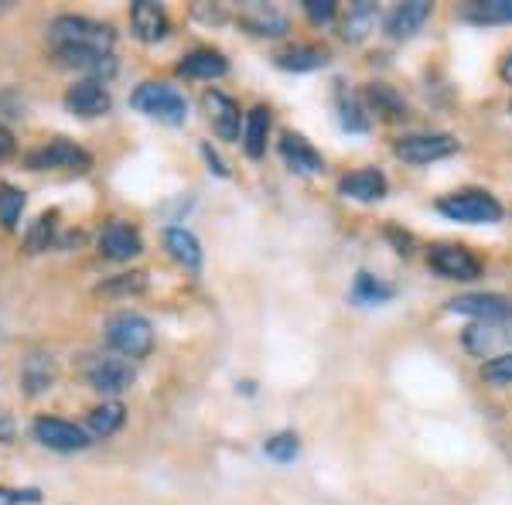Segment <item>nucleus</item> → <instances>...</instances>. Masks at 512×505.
Returning a JSON list of instances; mask_svg holds the SVG:
<instances>
[{"label":"nucleus","mask_w":512,"mask_h":505,"mask_svg":"<svg viewBox=\"0 0 512 505\" xmlns=\"http://www.w3.org/2000/svg\"><path fill=\"white\" fill-rule=\"evenodd\" d=\"M52 41L55 52L59 48H86V52H106L113 55V41H117V31L103 21H89V18H76V14H62V18L52 21Z\"/></svg>","instance_id":"obj_1"},{"label":"nucleus","mask_w":512,"mask_h":505,"mask_svg":"<svg viewBox=\"0 0 512 505\" xmlns=\"http://www.w3.org/2000/svg\"><path fill=\"white\" fill-rule=\"evenodd\" d=\"M106 342L113 352H120L123 359H144L154 349V328L144 314L120 311L106 321Z\"/></svg>","instance_id":"obj_2"},{"label":"nucleus","mask_w":512,"mask_h":505,"mask_svg":"<svg viewBox=\"0 0 512 505\" xmlns=\"http://www.w3.org/2000/svg\"><path fill=\"white\" fill-rule=\"evenodd\" d=\"M130 106L144 117H154L161 123H171V127H181L188 120V103L178 89L164 86V82H144V86L134 89L130 96Z\"/></svg>","instance_id":"obj_3"},{"label":"nucleus","mask_w":512,"mask_h":505,"mask_svg":"<svg viewBox=\"0 0 512 505\" xmlns=\"http://www.w3.org/2000/svg\"><path fill=\"white\" fill-rule=\"evenodd\" d=\"M437 212L448 215L451 222H468V226H489V222L502 219V205L495 202V195L489 192H475V188H465V192L444 195L437 202Z\"/></svg>","instance_id":"obj_4"},{"label":"nucleus","mask_w":512,"mask_h":505,"mask_svg":"<svg viewBox=\"0 0 512 505\" xmlns=\"http://www.w3.org/2000/svg\"><path fill=\"white\" fill-rule=\"evenodd\" d=\"M89 164H93L89 151H82L72 140H52L28 154L31 171H89Z\"/></svg>","instance_id":"obj_5"},{"label":"nucleus","mask_w":512,"mask_h":505,"mask_svg":"<svg viewBox=\"0 0 512 505\" xmlns=\"http://www.w3.org/2000/svg\"><path fill=\"white\" fill-rule=\"evenodd\" d=\"M427 263H431L434 273H441L444 280H478L482 277V260L465 250V246H431V253H427Z\"/></svg>","instance_id":"obj_6"},{"label":"nucleus","mask_w":512,"mask_h":505,"mask_svg":"<svg viewBox=\"0 0 512 505\" xmlns=\"http://www.w3.org/2000/svg\"><path fill=\"white\" fill-rule=\"evenodd\" d=\"M86 383L103 396H120L137 383V369L127 359H93L86 366Z\"/></svg>","instance_id":"obj_7"},{"label":"nucleus","mask_w":512,"mask_h":505,"mask_svg":"<svg viewBox=\"0 0 512 505\" xmlns=\"http://www.w3.org/2000/svg\"><path fill=\"white\" fill-rule=\"evenodd\" d=\"M458 151V140L451 134H414L396 140V157L403 164H431L441 161V157H451Z\"/></svg>","instance_id":"obj_8"},{"label":"nucleus","mask_w":512,"mask_h":505,"mask_svg":"<svg viewBox=\"0 0 512 505\" xmlns=\"http://www.w3.org/2000/svg\"><path fill=\"white\" fill-rule=\"evenodd\" d=\"M35 441L52 447V451H62V454H72V451H86L89 447V434L82 427H76L72 420H62V417H38L35 420Z\"/></svg>","instance_id":"obj_9"},{"label":"nucleus","mask_w":512,"mask_h":505,"mask_svg":"<svg viewBox=\"0 0 512 505\" xmlns=\"http://www.w3.org/2000/svg\"><path fill=\"white\" fill-rule=\"evenodd\" d=\"M110 106H113V99L99 79H82L69 89V93H65V110L76 113V117H86V120L110 113Z\"/></svg>","instance_id":"obj_10"},{"label":"nucleus","mask_w":512,"mask_h":505,"mask_svg":"<svg viewBox=\"0 0 512 505\" xmlns=\"http://www.w3.org/2000/svg\"><path fill=\"white\" fill-rule=\"evenodd\" d=\"M99 250L103 256H110V260H134V256L144 253V239L134 226H127V222H110V226L99 233Z\"/></svg>","instance_id":"obj_11"},{"label":"nucleus","mask_w":512,"mask_h":505,"mask_svg":"<svg viewBox=\"0 0 512 505\" xmlns=\"http://www.w3.org/2000/svg\"><path fill=\"white\" fill-rule=\"evenodd\" d=\"M202 106L209 113V123L216 130V137L222 140H236L239 137V103L233 96L219 93V89H209L202 96Z\"/></svg>","instance_id":"obj_12"},{"label":"nucleus","mask_w":512,"mask_h":505,"mask_svg":"<svg viewBox=\"0 0 512 505\" xmlns=\"http://www.w3.org/2000/svg\"><path fill=\"white\" fill-rule=\"evenodd\" d=\"M448 308L454 314H472V318H482V321L512 318V301L502 294H465V297H454Z\"/></svg>","instance_id":"obj_13"},{"label":"nucleus","mask_w":512,"mask_h":505,"mask_svg":"<svg viewBox=\"0 0 512 505\" xmlns=\"http://www.w3.org/2000/svg\"><path fill=\"white\" fill-rule=\"evenodd\" d=\"M386 188H390L386 175L376 168H359L338 181V192H342V198H352V202H379V198H386Z\"/></svg>","instance_id":"obj_14"},{"label":"nucleus","mask_w":512,"mask_h":505,"mask_svg":"<svg viewBox=\"0 0 512 505\" xmlns=\"http://www.w3.org/2000/svg\"><path fill=\"white\" fill-rule=\"evenodd\" d=\"M280 157H284V164L291 171H297V175H318V171L325 168V157H321L301 134L280 137Z\"/></svg>","instance_id":"obj_15"},{"label":"nucleus","mask_w":512,"mask_h":505,"mask_svg":"<svg viewBox=\"0 0 512 505\" xmlns=\"http://www.w3.org/2000/svg\"><path fill=\"white\" fill-rule=\"evenodd\" d=\"M55 379H59V362H55L52 355L31 352L28 359H24V366H21V383H24V393H28V396L48 393V389L55 386Z\"/></svg>","instance_id":"obj_16"},{"label":"nucleus","mask_w":512,"mask_h":505,"mask_svg":"<svg viewBox=\"0 0 512 505\" xmlns=\"http://www.w3.org/2000/svg\"><path fill=\"white\" fill-rule=\"evenodd\" d=\"M431 11H434L431 0H410V4H400L390 18H386V35L396 41L417 35V31L424 28V21L431 18Z\"/></svg>","instance_id":"obj_17"},{"label":"nucleus","mask_w":512,"mask_h":505,"mask_svg":"<svg viewBox=\"0 0 512 505\" xmlns=\"http://www.w3.org/2000/svg\"><path fill=\"white\" fill-rule=\"evenodd\" d=\"M130 24H134V35L140 41H161L171 28L164 7L154 4V0H137V4L130 7Z\"/></svg>","instance_id":"obj_18"},{"label":"nucleus","mask_w":512,"mask_h":505,"mask_svg":"<svg viewBox=\"0 0 512 505\" xmlns=\"http://www.w3.org/2000/svg\"><path fill=\"white\" fill-rule=\"evenodd\" d=\"M178 72L188 79H219L229 72V62L216 48H195V52H188L185 59L178 62Z\"/></svg>","instance_id":"obj_19"},{"label":"nucleus","mask_w":512,"mask_h":505,"mask_svg":"<svg viewBox=\"0 0 512 505\" xmlns=\"http://www.w3.org/2000/svg\"><path fill=\"white\" fill-rule=\"evenodd\" d=\"M335 110H338V120H342V127L349 130V134H366L369 130L366 106H362L359 93H352L345 82H338V89H335Z\"/></svg>","instance_id":"obj_20"},{"label":"nucleus","mask_w":512,"mask_h":505,"mask_svg":"<svg viewBox=\"0 0 512 505\" xmlns=\"http://www.w3.org/2000/svg\"><path fill=\"white\" fill-rule=\"evenodd\" d=\"M246 24V28L253 31V35L260 38H280L287 35V18L277 11V7H267V4H253L243 11V18H239Z\"/></svg>","instance_id":"obj_21"},{"label":"nucleus","mask_w":512,"mask_h":505,"mask_svg":"<svg viewBox=\"0 0 512 505\" xmlns=\"http://www.w3.org/2000/svg\"><path fill=\"white\" fill-rule=\"evenodd\" d=\"M267 134H270V110L267 106H253V110L246 113V123H243V147L253 161L256 157H263V151H267Z\"/></svg>","instance_id":"obj_22"},{"label":"nucleus","mask_w":512,"mask_h":505,"mask_svg":"<svg viewBox=\"0 0 512 505\" xmlns=\"http://www.w3.org/2000/svg\"><path fill=\"white\" fill-rule=\"evenodd\" d=\"M59 59H62V65H69V69L93 72V76H113V69H117L113 55L86 52V48H59Z\"/></svg>","instance_id":"obj_23"},{"label":"nucleus","mask_w":512,"mask_h":505,"mask_svg":"<svg viewBox=\"0 0 512 505\" xmlns=\"http://www.w3.org/2000/svg\"><path fill=\"white\" fill-rule=\"evenodd\" d=\"M277 65L287 72H315V69H325L328 65V52L318 45H294L277 55Z\"/></svg>","instance_id":"obj_24"},{"label":"nucleus","mask_w":512,"mask_h":505,"mask_svg":"<svg viewBox=\"0 0 512 505\" xmlns=\"http://www.w3.org/2000/svg\"><path fill=\"white\" fill-rule=\"evenodd\" d=\"M164 246H168V253L175 256L181 267H188V270L202 267V246H198V239L188 233V229H178V226L168 229V233H164Z\"/></svg>","instance_id":"obj_25"},{"label":"nucleus","mask_w":512,"mask_h":505,"mask_svg":"<svg viewBox=\"0 0 512 505\" xmlns=\"http://www.w3.org/2000/svg\"><path fill=\"white\" fill-rule=\"evenodd\" d=\"M366 99L383 120H403V117H407V103H403V96L396 93L393 86H386V82H373V86L366 89Z\"/></svg>","instance_id":"obj_26"},{"label":"nucleus","mask_w":512,"mask_h":505,"mask_svg":"<svg viewBox=\"0 0 512 505\" xmlns=\"http://www.w3.org/2000/svg\"><path fill=\"white\" fill-rule=\"evenodd\" d=\"M127 420V410L123 403H103V407L89 410V434L93 437H113Z\"/></svg>","instance_id":"obj_27"},{"label":"nucleus","mask_w":512,"mask_h":505,"mask_svg":"<svg viewBox=\"0 0 512 505\" xmlns=\"http://www.w3.org/2000/svg\"><path fill=\"white\" fill-rule=\"evenodd\" d=\"M147 291V273L144 270H130L117 273V277L103 280L96 287V297H130V294H144Z\"/></svg>","instance_id":"obj_28"},{"label":"nucleus","mask_w":512,"mask_h":505,"mask_svg":"<svg viewBox=\"0 0 512 505\" xmlns=\"http://www.w3.org/2000/svg\"><path fill=\"white\" fill-rule=\"evenodd\" d=\"M465 18L475 24H512V0H475L465 7Z\"/></svg>","instance_id":"obj_29"},{"label":"nucleus","mask_w":512,"mask_h":505,"mask_svg":"<svg viewBox=\"0 0 512 505\" xmlns=\"http://www.w3.org/2000/svg\"><path fill=\"white\" fill-rule=\"evenodd\" d=\"M373 24H376V7L369 4V0H359L342 24V38L345 41H362L369 31H373Z\"/></svg>","instance_id":"obj_30"},{"label":"nucleus","mask_w":512,"mask_h":505,"mask_svg":"<svg viewBox=\"0 0 512 505\" xmlns=\"http://www.w3.org/2000/svg\"><path fill=\"white\" fill-rule=\"evenodd\" d=\"M24 205H28V198H24L21 188L14 185H0V226L7 229V233H14L24 215Z\"/></svg>","instance_id":"obj_31"},{"label":"nucleus","mask_w":512,"mask_h":505,"mask_svg":"<svg viewBox=\"0 0 512 505\" xmlns=\"http://www.w3.org/2000/svg\"><path fill=\"white\" fill-rule=\"evenodd\" d=\"M55 226H59V212L38 215L35 226H31L28 236H24V250H28V253H45L48 246H52V239H55Z\"/></svg>","instance_id":"obj_32"},{"label":"nucleus","mask_w":512,"mask_h":505,"mask_svg":"<svg viewBox=\"0 0 512 505\" xmlns=\"http://www.w3.org/2000/svg\"><path fill=\"white\" fill-rule=\"evenodd\" d=\"M352 297L359 304H383L393 297V287L376 277H369V273H359V277H355V287H352Z\"/></svg>","instance_id":"obj_33"},{"label":"nucleus","mask_w":512,"mask_h":505,"mask_svg":"<svg viewBox=\"0 0 512 505\" xmlns=\"http://www.w3.org/2000/svg\"><path fill=\"white\" fill-rule=\"evenodd\" d=\"M263 451H267V458L280 461V465H287V461H294L297 454H301V444H297V434L291 430H284V434H274L267 444H263Z\"/></svg>","instance_id":"obj_34"},{"label":"nucleus","mask_w":512,"mask_h":505,"mask_svg":"<svg viewBox=\"0 0 512 505\" xmlns=\"http://www.w3.org/2000/svg\"><path fill=\"white\" fill-rule=\"evenodd\" d=\"M482 379L492 386H509L512 383V352L492 355V359L482 366Z\"/></svg>","instance_id":"obj_35"},{"label":"nucleus","mask_w":512,"mask_h":505,"mask_svg":"<svg viewBox=\"0 0 512 505\" xmlns=\"http://www.w3.org/2000/svg\"><path fill=\"white\" fill-rule=\"evenodd\" d=\"M38 488H0V505H38Z\"/></svg>","instance_id":"obj_36"},{"label":"nucleus","mask_w":512,"mask_h":505,"mask_svg":"<svg viewBox=\"0 0 512 505\" xmlns=\"http://www.w3.org/2000/svg\"><path fill=\"white\" fill-rule=\"evenodd\" d=\"M304 14L315 24H328L338 14V4L335 0H304Z\"/></svg>","instance_id":"obj_37"},{"label":"nucleus","mask_w":512,"mask_h":505,"mask_svg":"<svg viewBox=\"0 0 512 505\" xmlns=\"http://www.w3.org/2000/svg\"><path fill=\"white\" fill-rule=\"evenodd\" d=\"M202 157H205V161H209V168L216 171L219 178H226V175H229V168H226V164H222V157H219L216 151H212L209 144H202Z\"/></svg>","instance_id":"obj_38"},{"label":"nucleus","mask_w":512,"mask_h":505,"mask_svg":"<svg viewBox=\"0 0 512 505\" xmlns=\"http://www.w3.org/2000/svg\"><path fill=\"white\" fill-rule=\"evenodd\" d=\"M11 151H14V137H11V130L0 123V161H4V157H11Z\"/></svg>","instance_id":"obj_39"},{"label":"nucleus","mask_w":512,"mask_h":505,"mask_svg":"<svg viewBox=\"0 0 512 505\" xmlns=\"http://www.w3.org/2000/svg\"><path fill=\"white\" fill-rule=\"evenodd\" d=\"M11 437H14L11 420H7V417H0V444H11Z\"/></svg>","instance_id":"obj_40"},{"label":"nucleus","mask_w":512,"mask_h":505,"mask_svg":"<svg viewBox=\"0 0 512 505\" xmlns=\"http://www.w3.org/2000/svg\"><path fill=\"white\" fill-rule=\"evenodd\" d=\"M499 76L506 79V82H512V52L506 55V59H502V69H499Z\"/></svg>","instance_id":"obj_41"},{"label":"nucleus","mask_w":512,"mask_h":505,"mask_svg":"<svg viewBox=\"0 0 512 505\" xmlns=\"http://www.w3.org/2000/svg\"><path fill=\"white\" fill-rule=\"evenodd\" d=\"M509 110H512V103H509Z\"/></svg>","instance_id":"obj_42"}]
</instances>
